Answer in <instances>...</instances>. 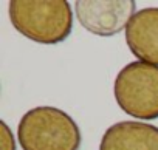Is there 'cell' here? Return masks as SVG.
Wrapping results in <instances>:
<instances>
[{"instance_id":"4","label":"cell","mask_w":158,"mask_h":150,"mask_svg":"<svg viewBox=\"0 0 158 150\" xmlns=\"http://www.w3.org/2000/svg\"><path fill=\"white\" fill-rule=\"evenodd\" d=\"M135 10L133 0H77L74 3V13L82 28L104 37L127 28Z\"/></svg>"},{"instance_id":"3","label":"cell","mask_w":158,"mask_h":150,"mask_svg":"<svg viewBox=\"0 0 158 150\" xmlns=\"http://www.w3.org/2000/svg\"><path fill=\"white\" fill-rule=\"evenodd\" d=\"M118 107L135 119H158V67L135 60L127 63L113 84Z\"/></svg>"},{"instance_id":"1","label":"cell","mask_w":158,"mask_h":150,"mask_svg":"<svg viewBox=\"0 0 158 150\" xmlns=\"http://www.w3.org/2000/svg\"><path fill=\"white\" fill-rule=\"evenodd\" d=\"M8 11L17 33L42 45L64 42L73 28V11L67 0H13Z\"/></svg>"},{"instance_id":"2","label":"cell","mask_w":158,"mask_h":150,"mask_svg":"<svg viewBox=\"0 0 158 150\" xmlns=\"http://www.w3.org/2000/svg\"><path fill=\"white\" fill-rule=\"evenodd\" d=\"M17 139L23 150H79L81 130L64 110L40 105L19 121Z\"/></svg>"},{"instance_id":"5","label":"cell","mask_w":158,"mask_h":150,"mask_svg":"<svg viewBox=\"0 0 158 150\" xmlns=\"http://www.w3.org/2000/svg\"><path fill=\"white\" fill-rule=\"evenodd\" d=\"M126 42L135 57L158 67V6L135 13L126 28Z\"/></svg>"},{"instance_id":"7","label":"cell","mask_w":158,"mask_h":150,"mask_svg":"<svg viewBox=\"0 0 158 150\" xmlns=\"http://www.w3.org/2000/svg\"><path fill=\"white\" fill-rule=\"evenodd\" d=\"M0 142H2V150H16L14 135L5 121H0Z\"/></svg>"},{"instance_id":"6","label":"cell","mask_w":158,"mask_h":150,"mask_svg":"<svg viewBox=\"0 0 158 150\" xmlns=\"http://www.w3.org/2000/svg\"><path fill=\"white\" fill-rule=\"evenodd\" d=\"M99 150H158V127L143 121H121L110 125Z\"/></svg>"}]
</instances>
